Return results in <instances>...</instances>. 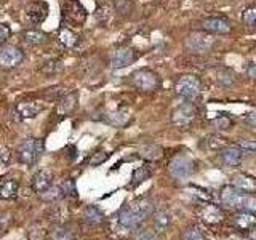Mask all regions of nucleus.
Masks as SVG:
<instances>
[{
	"label": "nucleus",
	"mask_w": 256,
	"mask_h": 240,
	"mask_svg": "<svg viewBox=\"0 0 256 240\" xmlns=\"http://www.w3.org/2000/svg\"><path fill=\"white\" fill-rule=\"evenodd\" d=\"M200 216H202V220L208 224H216L222 220L221 210L214 205H205L202 210H200Z\"/></svg>",
	"instance_id": "nucleus-17"
},
{
	"label": "nucleus",
	"mask_w": 256,
	"mask_h": 240,
	"mask_svg": "<svg viewBox=\"0 0 256 240\" xmlns=\"http://www.w3.org/2000/svg\"><path fill=\"white\" fill-rule=\"evenodd\" d=\"M44 109V104L36 100H29V101H20L16 104V112L21 118H34L37 117Z\"/></svg>",
	"instance_id": "nucleus-14"
},
{
	"label": "nucleus",
	"mask_w": 256,
	"mask_h": 240,
	"mask_svg": "<svg viewBox=\"0 0 256 240\" xmlns=\"http://www.w3.org/2000/svg\"><path fill=\"white\" fill-rule=\"evenodd\" d=\"M61 190H62V194H69V196H76V192H77V189H76V184H74V181L72 180H66L62 184H61Z\"/></svg>",
	"instance_id": "nucleus-36"
},
{
	"label": "nucleus",
	"mask_w": 256,
	"mask_h": 240,
	"mask_svg": "<svg viewBox=\"0 0 256 240\" xmlns=\"http://www.w3.org/2000/svg\"><path fill=\"white\" fill-rule=\"evenodd\" d=\"M134 240H157V236H156V232H152L149 229H142L136 232Z\"/></svg>",
	"instance_id": "nucleus-35"
},
{
	"label": "nucleus",
	"mask_w": 256,
	"mask_h": 240,
	"mask_svg": "<svg viewBox=\"0 0 256 240\" xmlns=\"http://www.w3.org/2000/svg\"><path fill=\"white\" fill-rule=\"evenodd\" d=\"M196 165H197L196 160L190 156L180 154V156L172 158L170 165H168V170H170V174L173 176V178L184 180V178H189L190 174H194Z\"/></svg>",
	"instance_id": "nucleus-7"
},
{
	"label": "nucleus",
	"mask_w": 256,
	"mask_h": 240,
	"mask_svg": "<svg viewBox=\"0 0 256 240\" xmlns=\"http://www.w3.org/2000/svg\"><path fill=\"white\" fill-rule=\"evenodd\" d=\"M245 198V192L238 190L234 186H226L221 190V202L229 208H244Z\"/></svg>",
	"instance_id": "nucleus-12"
},
{
	"label": "nucleus",
	"mask_w": 256,
	"mask_h": 240,
	"mask_svg": "<svg viewBox=\"0 0 256 240\" xmlns=\"http://www.w3.org/2000/svg\"><path fill=\"white\" fill-rule=\"evenodd\" d=\"M200 29L204 32H208V34H220V36H224V34H229L232 30V26H230V21L226 20V18H218V16H212V18H206L202 21L200 24Z\"/></svg>",
	"instance_id": "nucleus-10"
},
{
	"label": "nucleus",
	"mask_w": 256,
	"mask_h": 240,
	"mask_svg": "<svg viewBox=\"0 0 256 240\" xmlns=\"http://www.w3.org/2000/svg\"><path fill=\"white\" fill-rule=\"evenodd\" d=\"M108 122L116 126H124L130 122V112H128V109H118L116 112H112V114H109Z\"/></svg>",
	"instance_id": "nucleus-26"
},
{
	"label": "nucleus",
	"mask_w": 256,
	"mask_h": 240,
	"mask_svg": "<svg viewBox=\"0 0 256 240\" xmlns=\"http://www.w3.org/2000/svg\"><path fill=\"white\" fill-rule=\"evenodd\" d=\"M212 125L216 128V130H230V126H232V120L230 117L228 116H218V117H214L212 120Z\"/></svg>",
	"instance_id": "nucleus-32"
},
{
	"label": "nucleus",
	"mask_w": 256,
	"mask_h": 240,
	"mask_svg": "<svg viewBox=\"0 0 256 240\" xmlns=\"http://www.w3.org/2000/svg\"><path fill=\"white\" fill-rule=\"evenodd\" d=\"M24 60V54L18 46L14 45H2L0 46V68L12 69L16 68Z\"/></svg>",
	"instance_id": "nucleus-9"
},
{
	"label": "nucleus",
	"mask_w": 256,
	"mask_h": 240,
	"mask_svg": "<svg viewBox=\"0 0 256 240\" xmlns=\"http://www.w3.org/2000/svg\"><path fill=\"white\" fill-rule=\"evenodd\" d=\"M234 188L242 192H253L256 190V180L248 174H237L234 178Z\"/></svg>",
	"instance_id": "nucleus-18"
},
{
	"label": "nucleus",
	"mask_w": 256,
	"mask_h": 240,
	"mask_svg": "<svg viewBox=\"0 0 256 240\" xmlns=\"http://www.w3.org/2000/svg\"><path fill=\"white\" fill-rule=\"evenodd\" d=\"M242 21H244L245 26L256 29V5L246 8V10L244 12V14H242Z\"/></svg>",
	"instance_id": "nucleus-30"
},
{
	"label": "nucleus",
	"mask_w": 256,
	"mask_h": 240,
	"mask_svg": "<svg viewBox=\"0 0 256 240\" xmlns=\"http://www.w3.org/2000/svg\"><path fill=\"white\" fill-rule=\"evenodd\" d=\"M58 40L66 48H72V46H76L78 44V36L72 29L62 26L60 29V32H58Z\"/></svg>",
	"instance_id": "nucleus-19"
},
{
	"label": "nucleus",
	"mask_w": 256,
	"mask_h": 240,
	"mask_svg": "<svg viewBox=\"0 0 256 240\" xmlns=\"http://www.w3.org/2000/svg\"><path fill=\"white\" fill-rule=\"evenodd\" d=\"M84 218L88 224H100L104 221V214L100 210L98 206L94 205H88L85 210H84Z\"/></svg>",
	"instance_id": "nucleus-23"
},
{
	"label": "nucleus",
	"mask_w": 256,
	"mask_h": 240,
	"mask_svg": "<svg viewBox=\"0 0 256 240\" xmlns=\"http://www.w3.org/2000/svg\"><path fill=\"white\" fill-rule=\"evenodd\" d=\"M184 45H186L188 52L190 53L205 54L214 46V38L212 34H208V32H192V34L188 36Z\"/></svg>",
	"instance_id": "nucleus-6"
},
{
	"label": "nucleus",
	"mask_w": 256,
	"mask_h": 240,
	"mask_svg": "<svg viewBox=\"0 0 256 240\" xmlns=\"http://www.w3.org/2000/svg\"><path fill=\"white\" fill-rule=\"evenodd\" d=\"M245 122H246V125H250V126L256 128V112H253V114H248V116L245 117Z\"/></svg>",
	"instance_id": "nucleus-43"
},
{
	"label": "nucleus",
	"mask_w": 256,
	"mask_h": 240,
	"mask_svg": "<svg viewBox=\"0 0 256 240\" xmlns=\"http://www.w3.org/2000/svg\"><path fill=\"white\" fill-rule=\"evenodd\" d=\"M76 106H77V93L72 92V93L64 94L61 98L58 110H60V114H69V112L76 109Z\"/></svg>",
	"instance_id": "nucleus-20"
},
{
	"label": "nucleus",
	"mask_w": 256,
	"mask_h": 240,
	"mask_svg": "<svg viewBox=\"0 0 256 240\" xmlns=\"http://www.w3.org/2000/svg\"><path fill=\"white\" fill-rule=\"evenodd\" d=\"M8 158H10V154H8L6 149H0V166L5 165L8 162Z\"/></svg>",
	"instance_id": "nucleus-42"
},
{
	"label": "nucleus",
	"mask_w": 256,
	"mask_h": 240,
	"mask_svg": "<svg viewBox=\"0 0 256 240\" xmlns=\"http://www.w3.org/2000/svg\"><path fill=\"white\" fill-rule=\"evenodd\" d=\"M170 224H172V216H170V213L158 212V213L154 214V228H156V230L158 232V234L165 232L168 228H170Z\"/></svg>",
	"instance_id": "nucleus-25"
},
{
	"label": "nucleus",
	"mask_w": 256,
	"mask_h": 240,
	"mask_svg": "<svg viewBox=\"0 0 256 240\" xmlns=\"http://www.w3.org/2000/svg\"><path fill=\"white\" fill-rule=\"evenodd\" d=\"M205 142H206L208 149H213V150L226 148V140H224L222 136H220V134H210V136H206Z\"/></svg>",
	"instance_id": "nucleus-29"
},
{
	"label": "nucleus",
	"mask_w": 256,
	"mask_h": 240,
	"mask_svg": "<svg viewBox=\"0 0 256 240\" xmlns=\"http://www.w3.org/2000/svg\"><path fill=\"white\" fill-rule=\"evenodd\" d=\"M50 238L52 240H74V232H72L69 228L54 226L50 230Z\"/></svg>",
	"instance_id": "nucleus-27"
},
{
	"label": "nucleus",
	"mask_w": 256,
	"mask_h": 240,
	"mask_svg": "<svg viewBox=\"0 0 256 240\" xmlns=\"http://www.w3.org/2000/svg\"><path fill=\"white\" fill-rule=\"evenodd\" d=\"M182 240H205V236L200 228L190 226L182 232Z\"/></svg>",
	"instance_id": "nucleus-31"
},
{
	"label": "nucleus",
	"mask_w": 256,
	"mask_h": 240,
	"mask_svg": "<svg viewBox=\"0 0 256 240\" xmlns=\"http://www.w3.org/2000/svg\"><path fill=\"white\" fill-rule=\"evenodd\" d=\"M150 176V172L148 170L146 166H140V168H136V170L133 172V181H132V184L133 186H138V184H141L142 181H146L148 178Z\"/></svg>",
	"instance_id": "nucleus-33"
},
{
	"label": "nucleus",
	"mask_w": 256,
	"mask_h": 240,
	"mask_svg": "<svg viewBox=\"0 0 256 240\" xmlns=\"http://www.w3.org/2000/svg\"><path fill=\"white\" fill-rule=\"evenodd\" d=\"M86 10L78 0H66L61 8L62 26L68 22V26H82L86 20ZM66 26V28H68Z\"/></svg>",
	"instance_id": "nucleus-3"
},
{
	"label": "nucleus",
	"mask_w": 256,
	"mask_h": 240,
	"mask_svg": "<svg viewBox=\"0 0 256 240\" xmlns=\"http://www.w3.org/2000/svg\"><path fill=\"white\" fill-rule=\"evenodd\" d=\"M48 13H50V8L44 0H37L26 6V16L32 24H42L46 20Z\"/></svg>",
	"instance_id": "nucleus-13"
},
{
	"label": "nucleus",
	"mask_w": 256,
	"mask_h": 240,
	"mask_svg": "<svg viewBox=\"0 0 256 240\" xmlns=\"http://www.w3.org/2000/svg\"><path fill=\"white\" fill-rule=\"evenodd\" d=\"M109 152H104V150H101V152H96V154L93 156V158H92V165L93 166H98V165H101V164H104L106 160L109 158Z\"/></svg>",
	"instance_id": "nucleus-37"
},
{
	"label": "nucleus",
	"mask_w": 256,
	"mask_h": 240,
	"mask_svg": "<svg viewBox=\"0 0 256 240\" xmlns=\"http://www.w3.org/2000/svg\"><path fill=\"white\" fill-rule=\"evenodd\" d=\"M246 76L256 82V64H254V62H250V64L246 66Z\"/></svg>",
	"instance_id": "nucleus-41"
},
{
	"label": "nucleus",
	"mask_w": 256,
	"mask_h": 240,
	"mask_svg": "<svg viewBox=\"0 0 256 240\" xmlns=\"http://www.w3.org/2000/svg\"><path fill=\"white\" fill-rule=\"evenodd\" d=\"M22 37H24V40H26L29 45H42V44L46 42V38H48V36L45 34V32L37 30V29H29V30H26L22 34Z\"/></svg>",
	"instance_id": "nucleus-24"
},
{
	"label": "nucleus",
	"mask_w": 256,
	"mask_h": 240,
	"mask_svg": "<svg viewBox=\"0 0 256 240\" xmlns=\"http://www.w3.org/2000/svg\"><path fill=\"white\" fill-rule=\"evenodd\" d=\"M52 182H53V174L48 170H38L32 176V189L38 192V194H44L46 189H50Z\"/></svg>",
	"instance_id": "nucleus-15"
},
{
	"label": "nucleus",
	"mask_w": 256,
	"mask_h": 240,
	"mask_svg": "<svg viewBox=\"0 0 256 240\" xmlns=\"http://www.w3.org/2000/svg\"><path fill=\"white\" fill-rule=\"evenodd\" d=\"M154 212V205H152L150 200L148 198H141V200H136V202L126 205L122 212L118 214V222L122 224L124 228L126 229H132L140 226V224L149 218Z\"/></svg>",
	"instance_id": "nucleus-1"
},
{
	"label": "nucleus",
	"mask_w": 256,
	"mask_h": 240,
	"mask_svg": "<svg viewBox=\"0 0 256 240\" xmlns=\"http://www.w3.org/2000/svg\"><path fill=\"white\" fill-rule=\"evenodd\" d=\"M132 84L138 88L140 92H156L160 86V77L157 76V72L152 69H138L132 74Z\"/></svg>",
	"instance_id": "nucleus-4"
},
{
	"label": "nucleus",
	"mask_w": 256,
	"mask_h": 240,
	"mask_svg": "<svg viewBox=\"0 0 256 240\" xmlns=\"http://www.w3.org/2000/svg\"><path fill=\"white\" fill-rule=\"evenodd\" d=\"M10 36H12L10 28H8L6 24L0 22V46L5 45V42H6L8 38H10Z\"/></svg>",
	"instance_id": "nucleus-39"
},
{
	"label": "nucleus",
	"mask_w": 256,
	"mask_h": 240,
	"mask_svg": "<svg viewBox=\"0 0 256 240\" xmlns=\"http://www.w3.org/2000/svg\"><path fill=\"white\" fill-rule=\"evenodd\" d=\"M242 158H244V150L240 149L237 144L236 146H229L226 149H222V152H221L222 164L226 166H230V168L238 166L240 162H242Z\"/></svg>",
	"instance_id": "nucleus-16"
},
{
	"label": "nucleus",
	"mask_w": 256,
	"mask_h": 240,
	"mask_svg": "<svg viewBox=\"0 0 256 240\" xmlns=\"http://www.w3.org/2000/svg\"><path fill=\"white\" fill-rule=\"evenodd\" d=\"M244 208H245V212H252V213H254V212H256V197L246 196L245 202H244Z\"/></svg>",
	"instance_id": "nucleus-40"
},
{
	"label": "nucleus",
	"mask_w": 256,
	"mask_h": 240,
	"mask_svg": "<svg viewBox=\"0 0 256 240\" xmlns=\"http://www.w3.org/2000/svg\"><path fill=\"white\" fill-rule=\"evenodd\" d=\"M237 146L242 149L244 152L245 150L256 152V141H252V140H238L237 141Z\"/></svg>",
	"instance_id": "nucleus-38"
},
{
	"label": "nucleus",
	"mask_w": 256,
	"mask_h": 240,
	"mask_svg": "<svg viewBox=\"0 0 256 240\" xmlns=\"http://www.w3.org/2000/svg\"><path fill=\"white\" fill-rule=\"evenodd\" d=\"M44 152V141L42 140H26L24 142H21V146L18 148V160L24 165H32L36 164L38 157L42 156Z\"/></svg>",
	"instance_id": "nucleus-5"
},
{
	"label": "nucleus",
	"mask_w": 256,
	"mask_h": 240,
	"mask_svg": "<svg viewBox=\"0 0 256 240\" xmlns=\"http://www.w3.org/2000/svg\"><path fill=\"white\" fill-rule=\"evenodd\" d=\"M196 117H197L196 104L190 102V101H186L173 110L172 122L178 128H181V130H186V128H189L192 124H194Z\"/></svg>",
	"instance_id": "nucleus-8"
},
{
	"label": "nucleus",
	"mask_w": 256,
	"mask_h": 240,
	"mask_svg": "<svg viewBox=\"0 0 256 240\" xmlns=\"http://www.w3.org/2000/svg\"><path fill=\"white\" fill-rule=\"evenodd\" d=\"M18 194V182L13 180L5 181L0 186V198H13Z\"/></svg>",
	"instance_id": "nucleus-28"
},
{
	"label": "nucleus",
	"mask_w": 256,
	"mask_h": 240,
	"mask_svg": "<svg viewBox=\"0 0 256 240\" xmlns=\"http://www.w3.org/2000/svg\"><path fill=\"white\" fill-rule=\"evenodd\" d=\"M234 221H236V226L238 229L248 230L256 224V216L252 212H244V213H238Z\"/></svg>",
	"instance_id": "nucleus-21"
},
{
	"label": "nucleus",
	"mask_w": 256,
	"mask_h": 240,
	"mask_svg": "<svg viewBox=\"0 0 256 240\" xmlns=\"http://www.w3.org/2000/svg\"><path fill=\"white\" fill-rule=\"evenodd\" d=\"M202 90H204V85H202V80H200L197 76H181L178 78V82L174 85V92L178 96L184 98L186 101L194 102L196 100H198L202 96Z\"/></svg>",
	"instance_id": "nucleus-2"
},
{
	"label": "nucleus",
	"mask_w": 256,
	"mask_h": 240,
	"mask_svg": "<svg viewBox=\"0 0 256 240\" xmlns=\"http://www.w3.org/2000/svg\"><path fill=\"white\" fill-rule=\"evenodd\" d=\"M141 156L149 160H157V158H160V156H162V149L158 146H146L141 150Z\"/></svg>",
	"instance_id": "nucleus-34"
},
{
	"label": "nucleus",
	"mask_w": 256,
	"mask_h": 240,
	"mask_svg": "<svg viewBox=\"0 0 256 240\" xmlns=\"http://www.w3.org/2000/svg\"><path fill=\"white\" fill-rule=\"evenodd\" d=\"M136 58H138V54H136V52L133 50V48L122 46V48H118V50H116L114 53H112L110 66L114 69H122V68H126V66H130V64H133L136 61Z\"/></svg>",
	"instance_id": "nucleus-11"
},
{
	"label": "nucleus",
	"mask_w": 256,
	"mask_h": 240,
	"mask_svg": "<svg viewBox=\"0 0 256 240\" xmlns=\"http://www.w3.org/2000/svg\"><path fill=\"white\" fill-rule=\"evenodd\" d=\"M216 80H218V84L221 86L229 88L236 84V74L228 68H221V69L216 70Z\"/></svg>",
	"instance_id": "nucleus-22"
}]
</instances>
